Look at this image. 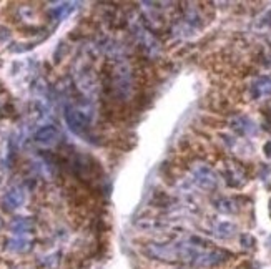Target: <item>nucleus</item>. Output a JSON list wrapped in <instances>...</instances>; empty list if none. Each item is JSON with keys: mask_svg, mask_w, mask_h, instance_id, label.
<instances>
[{"mask_svg": "<svg viewBox=\"0 0 271 269\" xmlns=\"http://www.w3.org/2000/svg\"><path fill=\"white\" fill-rule=\"evenodd\" d=\"M33 226H35V223H33V220H30V218H15V220L10 223V229H12L14 235H25V233H30L33 229Z\"/></svg>", "mask_w": 271, "mask_h": 269, "instance_id": "obj_5", "label": "nucleus"}, {"mask_svg": "<svg viewBox=\"0 0 271 269\" xmlns=\"http://www.w3.org/2000/svg\"><path fill=\"white\" fill-rule=\"evenodd\" d=\"M235 231H236L235 224L226 223V221L216 224V228H215V235L218 237H222V239H228V237H231L235 235Z\"/></svg>", "mask_w": 271, "mask_h": 269, "instance_id": "obj_7", "label": "nucleus"}, {"mask_svg": "<svg viewBox=\"0 0 271 269\" xmlns=\"http://www.w3.org/2000/svg\"><path fill=\"white\" fill-rule=\"evenodd\" d=\"M233 128L236 131H239V133H243V135L253 133V131H255V125L251 123L250 120H246V118H238L235 122Z\"/></svg>", "mask_w": 271, "mask_h": 269, "instance_id": "obj_8", "label": "nucleus"}, {"mask_svg": "<svg viewBox=\"0 0 271 269\" xmlns=\"http://www.w3.org/2000/svg\"><path fill=\"white\" fill-rule=\"evenodd\" d=\"M25 201V191L22 188H12L7 191V194L3 196V208L7 211H14V209L20 208Z\"/></svg>", "mask_w": 271, "mask_h": 269, "instance_id": "obj_3", "label": "nucleus"}, {"mask_svg": "<svg viewBox=\"0 0 271 269\" xmlns=\"http://www.w3.org/2000/svg\"><path fill=\"white\" fill-rule=\"evenodd\" d=\"M72 9H73V7L70 5V3H64V5H59L57 9H53L52 14H53V17H55L57 20H62V18L67 17V15L70 14Z\"/></svg>", "mask_w": 271, "mask_h": 269, "instance_id": "obj_9", "label": "nucleus"}, {"mask_svg": "<svg viewBox=\"0 0 271 269\" xmlns=\"http://www.w3.org/2000/svg\"><path fill=\"white\" fill-rule=\"evenodd\" d=\"M193 176H195L196 185L205 190H213L216 186V183H218L216 174L213 173L208 166H203V165L196 166V168L193 170Z\"/></svg>", "mask_w": 271, "mask_h": 269, "instance_id": "obj_2", "label": "nucleus"}, {"mask_svg": "<svg viewBox=\"0 0 271 269\" xmlns=\"http://www.w3.org/2000/svg\"><path fill=\"white\" fill-rule=\"evenodd\" d=\"M265 153L268 155V157H271V142L265 145Z\"/></svg>", "mask_w": 271, "mask_h": 269, "instance_id": "obj_10", "label": "nucleus"}, {"mask_svg": "<svg viewBox=\"0 0 271 269\" xmlns=\"http://www.w3.org/2000/svg\"><path fill=\"white\" fill-rule=\"evenodd\" d=\"M59 136H60L59 130H57L55 127H52V125H47V127H42L33 138H35V142L40 143V145L50 146V145H53V143H57Z\"/></svg>", "mask_w": 271, "mask_h": 269, "instance_id": "obj_4", "label": "nucleus"}, {"mask_svg": "<svg viewBox=\"0 0 271 269\" xmlns=\"http://www.w3.org/2000/svg\"><path fill=\"white\" fill-rule=\"evenodd\" d=\"M2 226H3V223H2V220H0V228H2Z\"/></svg>", "mask_w": 271, "mask_h": 269, "instance_id": "obj_11", "label": "nucleus"}, {"mask_svg": "<svg viewBox=\"0 0 271 269\" xmlns=\"http://www.w3.org/2000/svg\"><path fill=\"white\" fill-rule=\"evenodd\" d=\"M65 122H67L68 128L77 135H83L87 131L90 120L85 115L82 110H77V108H67L65 111Z\"/></svg>", "mask_w": 271, "mask_h": 269, "instance_id": "obj_1", "label": "nucleus"}, {"mask_svg": "<svg viewBox=\"0 0 271 269\" xmlns=\"http://www.w3.org/2000/svg\"><path fill=\"white\" fill-rule=\"evenodd\" d=\"M7 248L14 253H25L30 249V241L22 236H15V237H12V239L7 241Z\"/></svg>", "mask_w": 271, "mask_h": 269, "instance_id": "obj_6", "label": "nucleus"}]
</instances>
